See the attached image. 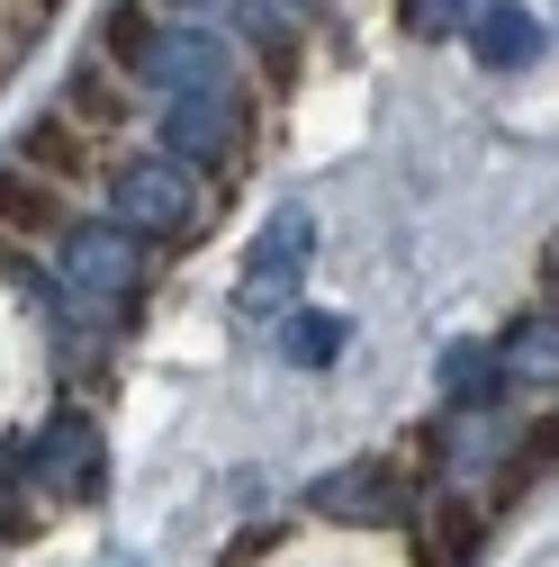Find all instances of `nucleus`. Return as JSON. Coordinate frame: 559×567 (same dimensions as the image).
<instances>
[{"label":"nucleus","instance_id":"1","mask_svg":"<svg viewBox=\"0 0 559 567\" xmlns=\"http://www.w3.org/2000/svg\"><path fill=\"white\" fill-rule=\"evenodd\" d=\"M19 163H28V181H45V189H73V181H100V163H109V145L100 135H82L73 117H37L28 135H19Z\"/></svg>","mask_w":559,"mask_h":567},{"label":"nucleus","instance_id":"2","mask_svg":"<svg viewBox=\"0 0 559 567\" xmlns=\"http://www.w3.org/2000/svg\"><path fill=\"white\" fill-rule=\"evenodd\" d=\"M63 226H73V198L28 181V172H0V235H19V244H54Z\"/></svg>","mask_w":559,"mask_h":567},{"label":"nucleus","instance_id":"3","mask_svg":"<svg viewBox=\"0 0 559 567\" xmlns=\"http://www.w3.org/2000/svg\"><path fill=\"white\" fill-rule=\"evenodd\" d=\"M63 117H73L82 135H91V126H126V117H135V100H126V73H109V63L91 54L82 73L63 82Z\"/></svg>","mask_w":559,"mask_h":567},{"label":"nucleus","instance_id":"4","mask_svg":"<svg viewBox=\"0 0 559 567\" xmlns=\"http://www.w3.org/2000/svg\"><path fill=\"white\" fill-rule=\"evenodd\" d=\"M443 540H451V558H478V540H487V514H478V505H443Z\"/></svg>","mask_w":559,"mask_h":567},{"label":"nucleus","instance_id":"5","mask_svg":"<svg viewBox=\"0 0 559 567\" xmlns=\"http://www.w3.org/2000/svg\"><path fill=\"white\" fill-rule=\"evenodd\" d=\"M135 45H145V0H118V19H109V54L126 63ZM109 54H100V63H109Z\"/></svg>","mask_w":559,"mask_h":567}]
</instances>
